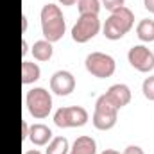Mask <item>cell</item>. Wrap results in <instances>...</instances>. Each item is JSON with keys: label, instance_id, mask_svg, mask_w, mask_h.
<instances>
[{"label": "cell", "instance_id": "obj_1", "mask_svg": "<svg viewBox=\"0 0 154 154\" xmlns=\"http://www.w3.org/2000/svg\"><path fill=\"white\" fill-rule=\"evenodd\" d=\"M41 18V32H43V39L56 43L63 38L65 31H66V22L65 16L59 9V5L56 4H45L41 7L39 13Z\"/></svg>", "mask_w": 154, "mask_h": 154}, {"label": "cell", "instance_id": "obj_2", "mask_svg": "<svg viewBox=\"0 0 154 154\" xmlns=\"http://www.w3.org/2000/svg\"><path fill=\"white\" fill-rule=\"evenodd\" d=\"M133 25H134V14L129 7L124 5L109 14V18L106 20V23L102 27V32L108 39L116 41V39L124 38L133 29Z\"/></svg>", "mask_w": 154, "mask_h": 154}, {"label": "cell", "instance_id": "obj_3", "mask_svg": "<svg viewBox=\"0 0 154 154\" xmlns=\"http://www.w3.org/2000/svg\"><path fill=\"white\" fill-rule=\"evenodd\" d=\"M25 104H27L29 113L34 118H38V120L47 118L52 111V95H50V91H47L41 86L32 88L25 95Z\"/></svg>", "mask_w": 154, "mask_h": 154}, {"label": "cell", "instance_id": "obj_4", "mask_svg": "<svg viewBox=\"0 0 154 154\" xmlns=\"http://www.w3.org/2000/svg\"><path fill=\"white\" fill-rule=\"evenodd\" d=\"M116 118H118V109L106 99V95H100L95 102V111L91 116L95 129H99V131L113 129L116 124Z\"/></svg>", "mask_w": 154, "mask_h": 154}, {"label": "cell", "instance_id": "obj_5", "mask_svg": "<svg viewBox=\"0 0 154 154\" xmlns=\"http://www.w3.org/2000/svg\"><path fill=\"white\" fill-rule=\"evenodd\" d=\"M90 120L86 108L82 106H63L54 113V124L57 127L68 129V127H82Z\"/></svg>", "mask_w": 154, "mask_h": 154}, {"label": "cell", "instance_id": "obj_6", "mask_svg": "<svg viewBox=\"0 0 154 154\" xmlns=\"http://www.w3.org/2000/svg\"><path fill=\"white\" fill-rule=\"evenodd\" d=\"M84 66H86V70L91 75L99 77V79L111 77L116 70L115 59L109 54H104V52H91V54H88L86 61H84Z\"/></svg>", "mask_w": 154, "mask_h": 154}, {"label": "cell", "instance_id": "obj_7", "mask_svg": "<svg viewBox=\"0 0 154 154\" xmlns=\"http://www.w3.org/2000/svg\"><path fill=\"white\" fill-rule=\"evenodd\" d=\"M100 31L99 14H81L72 27V39L75 43H86L93 39Z\"/></svg>", "mask_w": 154, "mask_h": 154}, {"label": "cell", "instance_id": "obj_8", "mask_svg": "<svg viewBox=\"0 0 154 154\" xmlns=\"http://www.w3.org/2000/svg\"><path fill=\"white\" fill-rule=\"evenodd\" d=\"M127 59L129 65L138 72L147 74L154 70V52L149 50L145 45H133L127 52Z\"/></svg>", "mask_w": 154, "mask_h": 154}, {"label": "cell", "instance_id": "obj_9", "mask_svg": "<svg viewBox=\"0 0 154 154\" xmlns=\"http://www.w3.org/2000/svg\"><path fill=\"white\" fill-rule=\"evenodd\" d=\"M75 90V77L68 70H57L50 77V91L59 97H66Z\"/></svg>", "mask_w": 154, "mask_h": 154}, {"label": "cell", "instance_id": "obj_10", "mask_svg": "<svg viewBox=\"0 0 154 154\" xmlns=\"http://www.w3.org/2000/svg\"><path fill=\"white\" fill-rule=\"evenodd\" d=\"M104 95H106V99L115 106L116 109H122L124 106H127L131 102V90L124 82H116L113 86H109Z\"/></svg>", "mask_w": 154, "mask_h": 154}, {"label": "cell", "instance_id": "obj_11", "mask_svg": "<svg viewBox=\"0 0 154 154\" xmlns=\"http://www.w3.org/2000/svg\"><path fill=\"white\" fill-rule=\"evenodd\" d=\"M52 131L48 125L45 124H32L29 127V140L38 145V147H43V145H48V142L52 140Z\"/></svg>", "mask_w": 154, "mask_h": 154}, {"label": "cell", "instance_id": "obj_12", "mask_svg": "<svg viewBox=\"0 0 154 154\" xmlns=\"http://www.w3.org/2000/svg\"><path fill=\"white\" fill-rule=\"evenodd\" d=\"M68 154H97V142L91 136H79L75 138L74 145L70 147Z\"/></svg>", "mask_w": 154, "mask_h": 154}, {"label": "cell", "instance_id": "obj_13", "mask_svg": "<svg viewBox=\"0 0 154 154\" xmlns=\"http://www.w3.org/2000/svg\"><path fill=\"white\" fill-rule=\"evenodd\" d=\"M41 75V68H39L38 63L34 61H27L23 59L22 61V82L23 84H32L36 82Z\"/></svg>", "mask_w": 154, "mask_h": 154}, {"label": "cell", "instance_id": "obj_14", "mask_svg": "<svg viewBox=\"0 0 154 154\" xmlns=\"http://www.w3.org/2000/svg\"><path fill=\"white\" fill-rule=\"evenodd\" d=\"M31 52H32L34 59H38V61H48L52 57V54H54V47H52L50 41L39 39V41H34Z\"/></svg>", "mask_w": 154, "mask_h": 154}, {"label": "cell", "instance_id": "obj_15", "mask_svg": "<svg viewBox=\"0 0 154 154\" xmlns=\"http://www.w3.org/2000/svg\"><path fill=\"white\" fill-rule=\"evenodd\" d=\"M136 36L145 41V43H152L154 41V20L151 18H143L138 22L136 25Z\"/></svg>", "mask_w": 154, "mask_h": 154}, {"label": "cell", "instance_id": "obj_16", "mask_svg": "<svg viewBox=\"0 0 154 154\" xmlns=\"http://www.w3.org/2000/svg\"><path fill=\"white\" fill-rule=\"evenodd\" d=\"M68 152H70L68 140L65 136H54L48 142V147H47L45 154H68Z\"/></svg>", "mask_w": 154, "mask_h": 154}, {"label": "cell", "instance_id": "obj_17", "mask_svg": "<svg viewBox=\"0 0 154 154\" xmlns=\"http://www.w3.org/2000/svg\"><path fill=\"white\" fill-rule=\"evenodd\" d=\"M79 14H99L100 0H77Z\"/></svg>", "mask_w": 154, "mask_h": 154}, {"label": "cell", "instance_id": "obj_18", "mask_svg": "<svg viewBox=\"0 0 154 154\" xmlns=\"http://www.w3.org/2000/svg\"><path fill=\"white\" fill-rule=\"evenodd\" d=\"M142 91H143L145 99L154 100V75L145 77V81H143V84H142Z\"/></svg>", "mask_w": 154, "mask_h": 154}, {"label": "cell", "instance_id": "obj_19", "mask_svg": "<svg viewBox=\"0 0 154 154\" xmlns=\"http://www.w3.org/2000/svg\"><path fill=\"white\" fill-rule=\"evenodd\" d=\"M124 4H125V0H102V5H104L109 13H113L116 9L124 7Z\"/></svg>", "mask_w": 154, "mask_h": 154}, {"label": "cell", "instance_id": "obj_20", "mask_svg": "<svg viewBox=\"0 0 154 154\" xmlns=\"http://www.w3.org/2000/svg\"><path fill=\"white\" fill-rule=\"evenodd\" d=\"M122 154H145V152H143V149L138 147V145H129V147H125V151Z\"/></svg>", "mask_w": 154, "mask_h": 154}, {"label": "cell", "instance_id": "obj_21", "mask_svg": "<svg viewBox=\"0 0 154 154\" xmlns=\"http://www.w3.org/2000/svg\"><path fill=\"white\" fill-rule=\"evenodd\" d=\"M29 124L25 122V120H22V140H27L29 138Z\"/></svg>", "mask_w": 154, "mask_h": 154}, {"label": "cell", "instance_id": "obj_22", "mask_svg": "<svg viewBox=\"0 0 154 154\" xmlns=\"http://www.w3.org/2000/svg\"><path fill=\"white\" fill-rule=\"evenodd\" d=\"M143 5H145V9H147L149 13L154 14V0H143Z\"/></svg>", "mask_w": 154, "mask_h": 154}, {"label": "cell", "instance_id": "obj_23", "mask_svg": "<svg viewBox=\"0 0 154 154\" xmlns=\"http://www.w3.org/2000/svg\"><path fill=\"white\" fill-rule=\"evenodd\" d=\"M27 52H29V43L25 39H22V56H25Z\"/></svg>", "mask_w": 154, "mask_h": 154}, {"label": "cell", "instance_id": "obj_24", "mask_svg": "<svg viewBox=\"0 0 154 154\" xmlns=\"http://www.w3.org/2000/svg\"><path fill=\"white\" fill-rule=\"evenodd\" d=\"M22 31H27V14H22Z\"/></svg>", "mask_w": 154, "mask_h": 154}, {"label": "cell", "instance_id": "obj_25", "mask_svg": "<svg viewBox=\"0 0 154 154\" xmlns=\"http://www.w3.org/2000/svg\"><path fill=\"white\" fill-rule=\"evenodd\" d=\"M61 5H74V4H77V0H57Z\"/></svg>", "mask_w": 154, "mask_h": 154}, {"label": "cell", "instance_id": "obj_26", "mask_svg": "<svg viewBox=\"0 0 154 154\" xmlns=\"http://www.w3.org/2000/svg\"><path fill=\"white\" fill-rule=\"evenodd\" d=\"M100 154H122L120 151H115V149H104Z\"/></svg>", "mask_w": 154, "mask_h": 154}, {"label": "cell", "instance_id": "obj_27", "mask_svg": "<svg viewBox=\"0 0 154 154\" xmlns=\"http://www.w3.org/2000/svg\"><path fill=\"white\" fill-rule=\"evenodd\" d=\"M23 154H41L38 151V149H31V151H27V152H23Z\"/></svg>", "mask_w": 154, "mask_h": 154}]
</instances>
